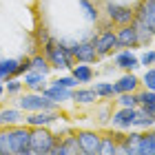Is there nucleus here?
Masks as SVG:
<instances>
[{"label": "nucleus", "instance_id": "obj_24", "mask_svg": "<svg viewBox=\"0 0 155 155\" xmlns=\"http://www.w3.org/2000/svg\"><path fill=\"white\" fill-rule=\"evenodd\" d=\"M71 100L78 102V104H91V102L97 100V93L93 89H75L73 95H71Z\"/></svg>", "mask_w": 155, "mask_h": 155}, {"label": "nucleus", "instance_id": "obj_30", "mask_svg": "<svg viewBox=\"0 0 155 155\" xmlns=\"http://www.w3.org/2000/svg\"><path fill=\"white\" fill-rule=\"evenodd\" d=\"M122 109H137V93H120V97L115 100Z\"/></svg>", "mask_w": 155, "mask_h": 155}, {"label": "nucleus", "instance_id": "obj_27", "mask_svg": "<svg viewBox=\"0 0 155 155\" xmlns=\"http://www.w3.org/2000/svg\"><path fill=\"white\" fill-rule=\"evenodd\" d=\"M155 124V115L146 113L144 109H135V122H133V126H137V129H149V126Z\"/></svg>", "mask_w": 155, "mask_h": 155}, {"label": "nucleus", "instance_id": "obj_29", "mask_svg": "<svg viewBox=\"0 0 155 155\" xmlns=\"http://www.w3.org/2000/svg\"><path fill=\"white\" fill-rule=\"evenodd\" d=\"M78 2H80V7L84 9V16H87L91 22H97V20H100V11H97V7L91 2V0H78Z\"/></svg>", "mask_w": 155, "mask_h": 155}, {"label": "nucleus", "instance_id": "obj_36", "mask_svg": "<svg viewBox=\"0 0 155 155\" xmlns=\"http://www.w3.org/2000/svg\"><path fill=\"white\" fill-rule=\"evenodd\" d=\"M25 82H18V80H7V93H18L22 89Z\"/></svg>", "mask_w": 155, "mask_h": 155}, {"label": "nucleus", "instance_id": "obj_40", "mask_svg": "<svg viewBox=\"0 0 155 155\" xmlns=\"http://www.w3.org/2000/svg\"><path fill=\"white\" fill-rule=\"evenodd\" d=\"M80 155H89V153H80Z\"/></svg>", "mask_w": 155, "mask_h": 155}, {"label": "nucleus", "instance_id": "obj_12", "mask_svg": "<svg viewBox=\"0 0 155 155\" xmlns=\"http://www.w3.org/2000/svg\"><path fill=\"white\" fill-rule=\"evenodd\" d=\"M135 122V109H122L120 107L113 115H111V124L115 129H131Z\"/></svg>", "mask_w": 155, "mask_h": 155}, {"label": "nucleus", "instance_id": "obj_18", "mask_svg": "<svg viewBox=\"0 0 155 155\" xmlns=\"http://www.w3.org/2000/svg\"><path fill=\"white\" fill-rule=\"evenodd\" d=\"M133 27H135V31H137V40H140V47H149L153 38H155V31L151 29V27H146L142 20H133Z\"/></svg>", "mask_w": 155, "mask_h": 155}, {"label": "nucleus", "instance_id": "obj_37", "mask_svg": "<svg viewBox=\"0 0 155 155\" xmlns=\"http://www.w3.org/2000/svg\"><path fill=\"white\" fill-rule=\"evenodd\" d=\"M115 140H117V151H115V155H131L129 151H126V146H124L122 135H117V133H115Z\"/></svg>", "mask_w": 155, "mask_h": 155}, {"label": "nucleus", "instance_id": "obj_22", "mask_svg": "<svg viewBox=\"0 0 155 155\" xmlns=\"http://www.w3.org/2000/svg\"><path fill=\"white\" fill-rule=\"evenodd\" d=\"M137 107L140 109H144L146 113H151V115H155V91H142V93H137Z\"/></svg>", "mask_w": 155, "mask_h": 155}, {"label": "nucleus", "instance_id": "obj_35", "mask_svg": "<svg viewBox=\"0 0 155 155\" xmlns=\"http://www.w3.org/2000/svg\"><path fill=\"white\" fill-rule=\"evenodd\" d=\"M149 67V64H155V51H144L142 58H140V67Z\"/></svg>", "mask_w": 155, "mask_h": 155}, {"label": "nucleus", "instance_id": "obj_7", "mask_svg": "<svg viewBox=\"0 0 155 155\" xmlns=\"http://www.w3.org/2000/svg\"><path fill=\"white\" fill-rule=\"evenodd\" d=\"M20 109L25 111H55V102L49 100L47 95H22L20 97Z\"/></svg>", "mask_w": 155, "mask_h": 155}, {"label": "nucleus", "instance_id": "obj_20", "mask_svg": "<svg viewBox=\"0 0 155 155\" xmlns=\"http://www.w3.org/2000/svg\"><path fill=\"white\" fill-rule=\"evenodd\" d=\"M115 151H117L115 133H107V135H102L100 149H97V153H95V155H115Z\"/></svg>", "mask_w": 155, "mask_h": 155}, {"label": "nucleus", "instance_id": "obj_21", "mask_svg": "<svg viewBox=\"0 0 155 155\" xmlns=\"http://www.w3.org/2000/svg\"><path fill=\"white\" fill-rule=\"evenodd\" d=\"M18 67H20V60H0V80H11L13 75H18Z\"/></svg>", "mask_w": 155, "mask_h": 155}, {"label": "nucleus", "instance_id": "obj_39", "mask_svg": "<svg viewBox=\"0 0 155 155\" xmlns=\"http://www.w3.org/2000/svg\"><path fill=\"white\" fill-rule=\"evenodd\" d=\"M149 2H153V5H155V0H149Z\"/></svg>", "mask_w": 155, "mask_h": 155}, {"label": "nucleus", "instance_id": "obj_16", "mask_svg": "<svg viewBox=\"0 0 155 155\" xmlns=\"http://www.w3.org/2000/svg\"><path fill=\"white\" fill-rule=\"evenodd\" d=\"M115 67L131 71V69H137L140 67V58H135V55L131 53V49H124V51H120L115 55Z\"/></svg>", "mask_w": 155, "mask_h": 155}, {"label": "nucleus", "instance_id": "obj_10", "mask_svg": "<svg viewBox=\"0 0 155 155\" xmlns=\"http://www.w3.org/2000/svg\"><path fill=\"white\" fill-rule=\"evenodd\" d=\"M117 33V47L120 49H131V47H140V40H137V31L135 27L131 25H122L120 29L115 31Z\"/></svg>", "mask_w": 155, "mask_h": 155}, {"label": "nucleus", "instance_id": "obj_17", "mask_svg": "<svg viewBox=\"0 0 155 155\" xmlns=\"http://www.w3.org/2000/svg\"><path fill=\"white\" fill-rule=\"evenodd\" d=\"M122 140H124L126 151L131 155H142V133L131 131V133H126V135H122Z\"/></svg>", "mask_w": 155, "mask_h": 155}, {"label": "nucleus", "instance_id": "obj_25", "mask_svg": "<svg viewBox=\"0 0 155 155\" xmlns=\"http://www.w3.org/2000/svg\"><path fill=\"white\" fill-rule=\"evenodd\" d=\"M0 155H13V142H11V129H0Z\"/></svg>", "mask_w": 155, "mask_h": 155}, {"label": "nucleus", "instance_id": "obj_23", "mask_svg": "<svg viewBox=\"0 0 155 155\" xmlns=\"http://www.w3.org/2000/svg\"><path fill=\"white\" fill-rule=\"evenodd\" d=\"M71 75L82 84V82H91V80H93L95 71H93V69H91L89 64H84V62H82V64H75V67L71 69Z\"/></svg>", "mask_w": 155, "mask_h": 155}, {"label": "nucleus", "instance_id": "obj_41", "mask_svg": "<svg viewBox=\"0 0 155 155\" xmlns=\"http://www.w3.org/2000/svg\"><path fill=\"white\" fill-rule=\"evenodd\" d=\"M153 135H155V131H153Z\"/></svg>", "mask_w": 155, "mask_h": 155}, {"label": "nucleus", "instance_id": "obj_28", "mask_svg": "<svg viewBox=\"0 0 155 155\" xmlns=\"http://www.w3.org/2000/svg\"><path fill=\"white\" fill-rule=\"evenodd\" d=\"M31 71H38V73H49L51 71V64H49L47 55H33L31 58Z\"/></svg>", "mask_w": 155, "mask_h": 155}, {"label": "nucleus", "instance_id": "obj_9", "mask_svg": "<svg viewBox=\"0 0 155 155\" xmlns=\"http://www.w3.org/2000/svg\"><path fill=\"white\" fill-rule=\"evenodd\" d=\"M82 149H80V144H78V137L75 135H67L64 140H60V137H55V144H53V149L49 155H80Z\"/></svg>", "mask_w": 155, "mask_h": 155}, {"label": "nucleus", "instance_id": "obj_38", "mask_svg": "<svg viewBox=\"0 0 155 155\" xmlns=\"http://www.w3.org/2000/svg\"><path fill=\"white\" fill-rule=\"evenodd\" d=\"M5 93V89H2V84H0V95H2Z\"/></svg>", "mask_w": 155, "mask_h": 155}, {"label": "nucleus", "instance_id": "obj_13", "mask_svg": "<svg viewBox=\"0 0 155 155\" xmlns=\"http://www.w3.org/2000/svg\"><path fill=\"white\" fill-rule=\"evenodd\" d=\"M135 18L142 20L146 27H151L155 31V5L149 2V0H142L137 7H135Z\"/></svg>", "mask_w": 155, "mask_h": 155}, {"label": "nucleus", "instance_id": "obj_3", "mask_svg": "<svg viewBox=\"0 0 155 155\" xmlns=\"http://www.w3.org/2000/svg\"><path fill=\"white\" fill-rule=\"evenodd\" d=\"M62 45H64L69 51H71V55L78 60V62H84V64H91V62H95L100 55H97L95 51V45L93 42H89V40H84V42H73V40H60Z\"/></svg>", "mask_w": 155, "mask_h": 155}, {"label": "nucleus", "instance_id": "obj_8", "mask_svg": "<svg viewBox=\"0 0 155 155\" xmlns=\"http://www.w3.org/2000/svg\"><path fill=\"white\" fill-rule=\"evenodd\" d=\"M75 137H78V144H80L82 153H89V155H95L97 149H100V142H102V135L95 131H78Z\"/></svg>", "mask_w": 155, "mask_h": 155}, {"label": "nucleus", "instance_id": "obj_4", "mask_svg": "<svg viewBox=\"0 0 155 155\" xmlns=\"http://www.w3.org/2000/svg\"><path fill=\"white\" fill-rule=\"evenodd\" d=\"M104 11H107V18L109 22L113 25H131L135 20V7H126V5H117V2H111L107 0L104 2Z\"/></svg>", "mask_w": 155, "mask_h": 155}, {"label": "nucleus", "instance_id": "obj_26", "mask_svg": "<svg viewBox=\"0 0 155 155\" xmlns=\"http://www.w3.org/2000/svg\"><path fill=\"white\" fill-rule=\"evenodd\" d=\"M22 120V113L18 109H5L0 111V126H13Z\"/></svg>", "mask_w": 155, "mask_h": 155}, {"label": "nucleus", "instance_id": "obj_6", "mask_svg": "<svg viewBox=\"0 0 155 155\" xmlns=\"http://www.w3.org/2000/svg\"><path fill=\"white\" fill-rule=\"evenodd\" d=\"M11 142L13 155H31V129H25V126L11 129Z\"/></svg>", "mask_w": 155, "mask_h": 155}, {"label": "nucleus", "instance_id": "obj_5", "mask_svg": "<svg viewBox=\"0 0 155 155\" xmlns=\"http://www.w3.org/2000/svg\"><path fill=\"white\" fill-rule=\"evenodd\" d=\"M91 42L95 45V51H97V55H109V53H113L115 49H120L117 47V33L113 31V29H102L97 36H93L91 38Z\"/></svg>", "mask_w": 155, "mask_h": 155}, {"label": "nucleus", "instance_id": "obj_34", "mask_svg": "<svg viewBox=\"0 0 155 155\" xmlns=\"http://www.w3.org/2000/svg\"><path fill=\"white\" fill-rule=\"evenodd\" d=\"M142 82L146 84V89H149V91H155V67H153V69H149V71L144 73Z\"/></svg>", "mask_w": 155, "mask_h": 155}, {"label": "nucleus", "instance_id": "obj_31", "mask_svg": "<svg viewBox=\"0 0 155 155\" xmlns=\"http://www.w3.org/2000/svg\"><path fill=\"white\" fill-rule=\"evenodd\" d=\"M93 91L97 93V97H113L115 95V91H113V84L111 82H97Z\"/></svg>", "mask_w": 155, "mask_h": 155}, {"label": "nucleus", "instance_id": "obj_32", "mask_svg": "<svg viewBox=\"0 0 155 155\" xmlns=\"http://www.w3.org/2000/svg\"><path fill=\"white\" fill-rule=\"evenodd\" d=\"M142 155H155V135L153 133L142 135Z\"/></svg>", "mask_w": 155, "mask_h": 155}, {"label": "nucleus", "instance_id": "obj_19", "mask_svg": "<svg viewBox=\"0 0 155 155\" xmlns=\"http://www.w3.org/2000/svg\"><path fill=\"white\" fill-rule=\"evenodd\" d=\"M45 73H38V71H29L25 73V87H29L31 91H38V93H42V91L47 89V82H45Z\"/></svg>", "mask_w": 155, "mask_h": 155}, {"label": "nucleus", "instance_id": "obj_15", "mask_svg": "<svg viewBox=\"0 0 155 155\" xmlns=\"http://www.w3.org/2000/svg\"><path fill=\"white\" fill-rule=\"evenodd\" d=\"M137 84H140V80H137L135 75H133V73H126V75H122V78L113 84V91H115V93H135Z\"/></svg>", "mask_w": 155, "mask_h": 155}, {"label": "nucleus", "instance_id": "obj_11", "mask_svg": "<svg viewBox=\"0 0 155 155\" xmlns=\"http://www.w3.org/2000/svg\"><path fill=\"white\" fill-rule=\"evenodd\" d=\"M58 117H60L58 111H36V113L25 117V124L27 126H47V124L55 122Z\"/></svg>", "mask_w": 155, "mask_h": 155}, {"label": "nucleus", "instance_id": "obj_33", "mask_svg": "<svg viewBox=\"0 0 155 155\" xmlns=\"http://www.w3.org/2000/svg\"><path fill=\"white\" fill-rule=\"evenodd\" d=\"M53 84H58V87H64V89H73V87H78V82L73 75H64V78H58V80H53Z\"/></svg>", "mask_w": 155, "mask_h": 155}, {"label": "nucleus", "instance_id": "obj_2", "mask_svg": "<svg viewBox=\"0 0 155 155\" xmlns=\"http://www.w3.org/2000/svg\"><path fill=\"white\" fill-rule=\"evenodd\" d=\"M55 144V135L47 131L45 126H33L31 129V155H49Z\"/></svg>", "mask_w": 155, "mask_h": 155}, {"label": "nucleus", "instance_id": "obj_14", "mask_svg": "<svg viewBox=\"0 0 155 155\" xmlns=\"http://www.w3.org/2000/svg\"><path fill=\"white\" fill-rule=\"evenodd\" d=\"M42 95H47L49 100H53L55 104H60V102L71 100L73 91L71 89H64V87H58V84H51V87H47L45 91H42Z\"/></svg>", "mask_w": 155, "mask_h": 155}, {"label": "nucleus", "instance_id": "obj_1", "mask_svg": "<svg viewBox=\"0 0 155 155\" xmlns=\"http://www.w3.org/2000/svg\"><path fill=\"white\" fill-rule=\"evenodd\" d=\"M42 49H45V55H47V60H49V64H51V69H73V55L71 51L62 45L60 40H53V38H49L45 45H42Z\"/></svg>", "mask_w": 155, "mask_h": 155}]
</instances>
